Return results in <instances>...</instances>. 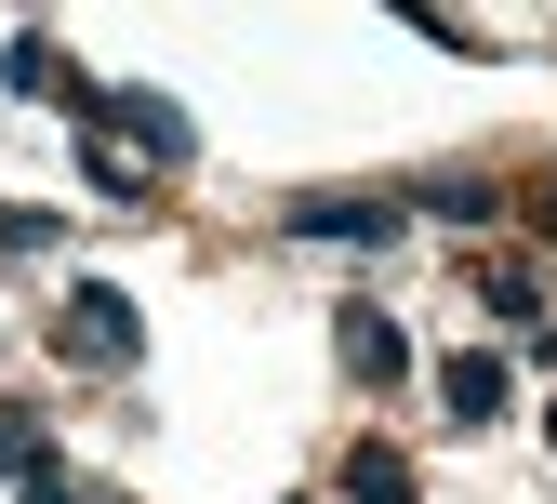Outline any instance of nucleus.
<instances>
[{
  "instance_id": "f257e3e1",
  "label": "nucleus",
  "mask_w": 557,
  "mask_h": 504,
  "mask_svg": "<svg viewBox=\"0 0 557 504\" xmlns=\"http://www.w3.org/2000/svg\"><path fill=\"white\" fill-rule=\"evenodd\" d=\"M81 133H107L120 160H160V173H186V160H199V120H186L173 94H133V81H120V94H94V120H81Z\"/></svg>"
},
{
  "instance_id": "f03ea898",
  "label": "nucleus",
  "mask_w": 557,
  "mask_h": 504,
  "mask_svg": "<svg viewBox=\"0 0 557 504\" xmlns=\"http://www.w3.org/2000/svg\"><path fill=\"white\" fill-rule=\"evenodd\" d=\"M53 345L81 358V372H133V358H147V319H133L120 279H81V293H66V319H53Z\"/></svg>"
},
{
  "instance_id": "7ed1b4c3",
  "label": "nucleus",
  "mask_w": 557,
  "mask_h": 504,
  "mask_svg": "<svg viewBox=\"0 0 557 504\" xmlns=\"http://www.w3.org/2000/svg\"><path fill=\"white\" fill-rule=\"evenodd\" d=\"M278 226L319 239V253H385V239H398V199H372V186H319V199L278 212Z\"/></svg>"
},
{
  "instance_id": "20e7f679",
  "label": "nucleus",
  "mask_w": 557,
  "mask_h": 504,
  "mask_svg": "<svg viewBox=\"0 0 557 504\" xmlns=\"http://www.w3.org/2000/svg\"><path fill=\"white\" fill-rule=\"evenodd\" d=\"M505 398H518V372H505L492 345H451V358H438V411H451V425H492Z\"/></svg>"
},
{
  "instance_id": "39448f33",
  "label": "nucleus",
  "mask_w": 557,
  "mask_h": 504,
  "mask_svg": "<svg viewBox=\"0 0 557 504\" xmlns=\"http://www.w3.org/2000/svg\"><path fill=\"white\" fill-rule=\"evenodd\" d=\"M332 345H345V372H359V385H398V372H411V332H398L385 306H345Z\"/></svg>"
},
{
  "instance_id": "423d86ee",
  "label": "nucleus",
  "mask_w": 557,
  "mask_h": 504,
  "mask_svg": "<svg viewBox=\"0 0 557 504\" xmlns=\"http://www.w3.org/2000/svg\"><path fill=\"white\" fill-rule=\"evenodd\" d=\"M398 212H438V226H492V212H505V186H492V173H425Z\"/></svg>"
},
{
  "instance_id": "0eeeda50",
  "label": "nucleus",
  "mask_w": 557,
  "mask_h": 504,
  "mask_svg": "<svg viewBox=\"0 0 557 504\" xmlns=\"http://www.w3.org/2000/svg\"><path fill=\"white\" fill-rule=\"evenodd\" d=\"M345 504H425V478H411V452L359 439V452H345Z\"/></svg>"
},
{
  "instance_id": "6e6552de",
  "label": "nucleus",
  "mask_w": 557,
  "mask_h": 504,
  "mask_svg": "<svg viewBox=\"0 0 557 504\" xmlns=\"http://www.w3.org/2000/svg\"><path fill=\"white\" fill-rule=\"evenodd\" d=\"M478 306H492L505 332H544V279H531V266H492V279H478Z\"/></svg>"
},
{
  "instance_id": "1a4fd4ad",
  "label": "nucleus",
  "mask_w": 557,
  "mask_h": 504,
  "mask_svg": "<svg viewBox=\"0 0 557 504\" xmlns=\"http://www.w3.org/2000/svg\"><path fill=\"white\" fill-rule=\"evenodd\" d=\"M81 173H94V186H107L120 212H147V160H120V147H107V133H81Z\"/></svg>"
},
{
  "instance_id": "9d476101",
  "label": "nucleus",
  "mask_w": 557,
  "mask_h": 504,
  "mask_svg": "<svg viewBox=\"0 0 557 504\" xmlns=\"http://www.w3.org/2000/svg\"><path fill=\"white\" fill-rule=\"evenodd\" d=\"M27 253H53V212H0V266H27Z\"/></svg>"
},
{
  "instance_id": "9b49d317",
  "label": "nucleus",
  "mask_w": 557,
  "mask_h": 504,
  "mask_svg": "<svg viewBox=\"0 0 557 504\" xmlns=\"http://www.w3.org/2000/svg\"><path fill=\"white\" fill-rule=\"evenodd\" d=\"M531 226H544V239H557V173H544V186H531Z\"/></svg>"
},
{
  "instance_id": "f8f14e48",
  "label": "nucleus",
  "mask_w": 557,
  "mask_h": 504,
  "mask_svg": "<svg viewBox=\"0 0 557 504\" xmlns=\"http://www.w3.org/2000/svg\"><path fill=\"white\" fill-rule=\"evenodd\" d=\"M544 439H557V411H544Z\"/></svg>"
}]
</instances>
